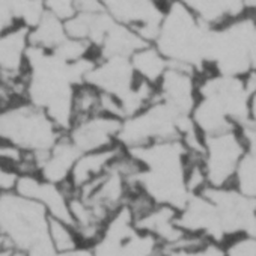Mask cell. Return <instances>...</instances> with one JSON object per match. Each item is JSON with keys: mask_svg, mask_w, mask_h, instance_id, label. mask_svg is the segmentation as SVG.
Returning <instances> with one entry per match:
<instances>
[{"mask_svg": "<svg viewBox=\"0 0 256 256\" xmlns=\"http://www.w3.org/2000/svg\"><path fill=\"white\" fill-rule=\"evenodd\" d=\"M62 136L50 116L32 104L20 101L0 110V139L26 151L44 154Z\"/></svg>", "mask_w": 256, "mask_h": 256, "instance_id": "6da1fadb", "label": "cell"}, {"mask_svg": "<svg viewBox=\"0 0 256 256\" xmlns=\"http://www.w3.org/2000/svg\"><path fill=\"white\" fill-rule=\"evenodd\" d=\"M46 210L16 192L0 193V234L17 252L28 253L47 241Z\"/></svg>", "mask_w": 256, "mask_h": 256, "instance_id": "7a4b0ae2", "label": "cell"}, {"mask_svg": "<svg viewBox=\"0 0 256 256\" xmlns=\"http://www.w3.org/2000/svg\"><path fill=\"white\" fill-rule=\"evenodd\" d=\"M246 152L247 142L240 126L206 136L204 148V166L208 186L234 187L238 166Z\"/></svg>", "mask_w": 256, "mask_h": 256, "instance_id": "3957f363", "label": "cell"}, {"mask_svg": "<svg viewBox=\"0 0 256 256\" xmlns=\"http://www.w3.org/2000/svg\"><path fill=\"white\" fill-rule=\"evenodd\" d=\"M14 192L41 205L48 217L64 218L70 222L71 188L66 184L47 181L38 174H23L18 175Z\"/></svg>", "mask_w": 256, "mask_h": 256, "instance_id": "277c9868", "label": "cell"}, {"mask_svg": "<svg viewBox=\"0 0 256 256\" xmlns=\"http://www.w3.org/2000/svg\"><path fill=\"white\" fill-rule=\"evenodd\" d=\"M198 77L199 72L193 66L169 64V68L157 84L158 98L180 114H190L199 98Z\"/></svg>", "mask_w": 256, "mask_h": 256, "instance_id": "5b68a950", "label": "cell"}, {"mask_svg": "<svg viewBox=\"0 0 256 256\" xmlns=\"http://www.w3.org/2000/svg\"><path fill=\"white\" fill-rule=\"evenodd\" d=\"M120 125L122 119L101 113L74 122L66 130V138L78 152L104 150L118 145Z\"/></svg>", "mask_w": 256, "mask_h": 256, "instance_id": "8992f818", "label": "cell"}, {"mask_svg": "<svg viewBox=\"0 0 256 256\" xmlns=\"http://www.w3.org/2000/svg\"><path fill=\"white\" fill-rule=\"evenodd\" d=\"M120 150L122 146L118 144L114 146L104 148V150L80 152L77 160L72 164V169L70 172V178L66 182L71 192L80 190L84 186L100 180L110 169L114 157L118 156Z\"/></svg>", "mask_w": 256, "mask_h": 256, "instance_id": "52a82bcc", "label": "cell"}, {"mask_svg": "<svg viewBox=\"0 0 256 256\" xmlns=\"http://www.w3.org/2000/svg\"><path fill=\"white\" fill-rule=\"evenodd\" d=\"M130 62L136 77L152 84H158L170 64L154 44H145L136 50L132 54Z\"/></svg>", "mask_w": 256, "mask_h": 256, "instance_id": "ba28073f", "label": "cell"}, {"mask_svg": "<svg viewBox=\"0 0 256 256\" xmlns=\"http://www.w3.org/2000/svg\"><path fill=\"white\" fill-rule=\"evenodd\" d=\"M66 36L64 20L52 16L50 12H46L41 20L29 29L30 46L47 52H54Z\"/></svg>", "mask_w": 256, "mask_h": 256, "instance_id": "9c48e42d", "label": "cell"}, {"mask_svg": "<svg viewBox=\"0 0 256 256\" xmlns=\"http://www.w3.org/2000/svg\"><path fill=\"white\" fill-rule=\"evenodd\" d=\"M102 101H104V92L101 89H98L96 86H94L88 82L74 86L72 96H71L72 124L77 120L104 113Z\"/></svg>", "mask_w": 256, "mask_h": 256, "instance_id": "30bf717a", "label": "cell"}, {"mask_svg": "<svg viewBox=\"0 0 256 256\" xmlns=\"http://www.w3.org/2000/svg\"><path fill=\"white\" fill-rule=\"evenodd\" d=\"M47 240L56 254L70 253L82 246L72 223L56 217H48L47 220Z\"/></svg>", "mask_w": 256, "mask_h": 256, "instance_id": "8fae6325", "label": "cell"}, {"mask_svg": "<svg viewBox=\"0 0 256 256\" xmlns=\"http://www.w3.org/2000/svg\"><path fill=\"white\" fill-rule=\"evenodd\" d=\"M47 12L52 16L60 18V20H68L76 14V4L74 0H41Z\"/></svg>", "mask_w": 256, "mask_h": 256, "instance_id": "7c38bea8", "label": "cell"}, {"mask_svg": "<svg viewBox=\"0 0 256 256\" xmlns=\"http://www.w3.org/2000/svg\"><path fill=\"white\" fill-rule=\"evenodd\" d=\"M74 4H76V12L95 14L104 11L101 0H74Z\"/></svg>", "mask_w": 256, "mask_h": 256, "instance_id": "4fadbf2b", "label": "cell"}, {"mask_svg": "<svg viewBox=\"0 0 256 256\" xmlns=\"http://www.w3.org/2000/svg\"><path fill=\"white\" fill-rule=\"evenodd\" d=\"M248 124L256 126V92L248 96Z\"/></svg>", "mask_w": 256, "mask_h": 256, "instance_id": "5bb4252c", "label": "cell"}, {"mask_svg": "<svg viewBox=\"0 0 256 256\" xmlns=\"http://www.w3.org/2000/svg\"><path fill=\"white\" fill-rule=\"evenodd\" d=\"M59 256H95L92 247H86V246H80L78 248L70 252V253H65V254H59Z\"/></svg>", "mask_w": 256, "mask_h": 256, "instance_id": "9a60e30c", "label": "cell"}]
</instances>
